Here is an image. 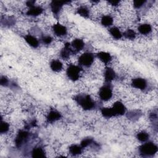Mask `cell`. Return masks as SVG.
<instances>
[{"label":"cell","instance_id":"d6a6232c","mask_svg":"<svg viewBox=\"0 0 158 158\" xmlns=\"http://www.w3.org/2000/svg\"><path fill=\"white\" fill-rule=\"evenodd\" d=\"M0 83L3 86H7L9 84V80L4 76H1V80H0Z\"/></svg>","mask_w":158,"mask_h":158},{"label":"cell","instance_id":"52a82bcc","mask_svg":"<svg viewBox=\"0 0 158 158\" xmlns=\"http://www.w3.org/2000/svg\"><path fill=\"white\" fill-rule=\"evenodd\" d=\"M113 113L114 114V117L123 115L126 111V108L124 104L120 101L115 102L113 106L111 107Z\"/></svg>","mask_w":158,"mask_h":158},{"label":"cell","instance_id":"4fadbf2b","mask_svg":"<svg viewBox=\"0 0 158 158\" xmlns=\"http://www.w3.org/2000/svg\"><path fill=\"white\" fill-rule=\"evenodd\" d=\"M52 30L55 35L58 36H63L67 33L66 27L59 23H56L52 26Z\"/></svg>","mask_w":158,"mask_h":158},{"label":"cell","instance_id":"ffe728a7","mask_svg":"<svg viewBox=\"0 0 158 158\" xmlns=\"http://www.w3.org/2000/svg\"><path fill=\"white\" fill-rule=\"evenodd\" d=\"M63 67L62 63L59 60H52L50 63V67L54 72H59Z\"/></svg>","mask_w":158,"mask_h":158},{"label":"cell","instance_id":"4316f807","mask_svg":"<svg viewBox=\"0 0 158 158\" xmlns=\"http://www.w3.org/2000/svg\"><path fill=\"white\" fill-rule=\"evenodd\" d=\"M122 36H123L125 38L128 40H134L136 37V33L134 30L131 29H128L123 34Z\"/></svg>","mask_w":158,"mask_h":158},{"label":"cell","instance_id":"44dd1931","mask_svg":"<svg viewBox=\"0 0 158 158\" xmlns=\"http://www.w3.org/2000/svg\"><path fill=\"white\" fill-rule=\"evenodd\" d=\"M109 33H110V35L114 38H115L116 40L120 39L122 37V33H121L120 30L116 27H114L110 28L109 29Z\"/></svg>","mask_w":158,"mask_h":158},{"label":"cell","instance_id":"4dcf8cb0","mask_svg":"<svg viewBox=\"0 0 158 158\" xmlns=\"http://www.w3.org/2000/svg\"><path fill=\"white\" fill-rule=\"evenodd\" d=\"M41 41L43 44H49L52 41V38L51 36L47 35V36H43L41 38Z\"/></svg>","mask_w":158,"mask_h":158},{"label":"cell","instance_id":"e575fe53","mask_svg":"<svg viewBox=\"0 0 158 158\" xmlns=\"http://www.w3.org/2000/svg\"><path fill=\"white\" fill-rule=\"evenodd\" d=\"M27 6H28V7H31V6H34L35 4V1H28L27 2Z\"/></svg>","mask_w":158,"mask_h":158},{"label":"cell","instance_id":"e0dca14e","mask_svg":"<svg viewBox=\"0 0 158 158\" xmlns=\"http://www.w3.org/2000/svg\"><path fill=\"white\" fill-rule=\"evenodd\" d=\"M25 41L32 48H36L39 46L38 40L33 36L31 35H27L24 36Z\"/></svg>","mask_w":158,"mask_h":158},{"label":"cell","instance_id":"277c9868","mask_svg":"<svg viewBox=\"0 0 158 158\" xmlns=\"http://www.w3.org/2000/svg\"><path fill=\"white\" fill-rule=\"evenodd\" d=\"M81 67L75 65L70 64L67 69L66 74L68 78L72 81H77L80 77Z\"/></svg>","mask_w":158,"mask_h":158},{"label":"cell","instance_id":"d6986e66","mask_svg":"<svg viewBox=\"0 0 158 158\" xmlns=\"http://www.w3.org/2000/svg\"><path fill=\"white\" fill-rule=\"evenodd\" d=\"M138 30L142 35H147L152 31V27L148 23H143L138 27Z\"/></svg>","mask_w":158,"mask_h":158},{"label":"cell","instance_id":"8fae6325","mask_svg":"<svg viewBox=\"0 0 158 158\" xmlns=\"http://www.w3.org/2000/svg\"><path fill=\"white\" fill-rule=\"evenodd\" d=\"M131 85L133 88L143 90L147 87V81L144 78H136L132 80Z\"/></svg>","mask_w":158,"mask_h":158},{"label":"cell","instance_id":"2e32d148","mask_svg":"<svg viewBox=\"0 0 158 158\" xmlns=\"http://www.w3.org/2000/svg\"><path fill=\"white\" fill-rule=\"evenodd\" d=\"M97 57L99 59L105 64H107L109 63L112 60V57L110 54L108 52L101 51L97 54Z\"/></svg>","mask_w":158,"mask_h":158},{"label":"cell","instance_id":"7402d4cb","mask_svg":"<svg viewBox=\"0 0 158 158\" xmlns=\"http://www.w3.org/2000/svg\"><path fill=\"white\" fill-rule=\"evenodd\" d=\"M82 148L81 146L77 144H72L69 147V152L73 156L80 154L82 152Z\"/></svg>","mask_w":158,"mask_h":158},{"label":"cell","instance_id":"ba28073f","mask_svg":"<svg viewBox=\"0 0 158 158\" xmlns=\"http://www.w3.org/2000/svg\"><path fill=\"white\" fill-rule=\"evenodd\" d=\"M69 1H52L51 2L50 6H51V10L54 14V15H55L56 17H57L60 12V10H61L62 6L65 4H67L69 3Z\"/></svg>","mask_w":158,"mask_h":158},{"label":"cell","instance_id":"f1b7e54d","mask_svg":"<svg viewBox=\"0 0 158 158\" xmlns=\"http://www.w3.org/2000/svg\"><path fill=\"white\" fill-rule=\"evenodd\" d=\"M94 143V139L92 138L88 137V138H84L81 141L80 146H81V147L82 148H85L88 147V146H90V145L93 144Z\"/></svg>","mask_w":158,"mask_h":158},{"label":"cell","instance_id":"5b68a950","mask_svg":"<svg viewBox=\"0 0 158 158\" xmlns=\"http://www.w3.org/2000/svg\"><path fill=\"white\" fill-rule=\"evenodd\" d=\"M94 56L93 53L85 52L78 57V64L80 66L89 67L93 63Z\"/></svg>","mask_w":158,"mask_h":158},{"label":"cell","instance_id":"1f68e13d","mask_svg":"<svg viewBox=\"0 0 158 158\" xmlns=\"http://www.w3.org/2000/svg\"><path fill=\"white\" fill-rule=\"evenodd\" d=\"M146 1H139V0H135L133 1V6L136 9H139L141 7H142L144 3L146 2Z\"/></svg>","mask_w":158,"mask_h":158},{"label":"cell","instance_id":"7c38bea8","mask_svg":"<svg viewBox=\"0 0 158 158\" xmlns=\"http://www.w3.org/2000/svg\"><path fill=\"white\" fill-rule=\"evenodd\" d=\"M61 114L56 110H51L48 114L46 117V121L49 123H52L61 118Z\"/></svg>","mask_w":158,"mask_h":158},{"label":"cell","instance_id":"cb8c5ba5","mask_svg":"<svg viewBox=\"0 0 158 158\" xmlns=\"http://www.w3.org/2000/svg\"><path fill=\"white\" fill-rule=\"evenodd\" d=\"M101 112L103 117L106 118H111L114 117V114L113 113V111L111 108H108V107H102L101 109Z\"/></svg>","mask_w":158,"mask_h":158},{"label":"cell","instance_id":"30bf717a","mask_svg":"<svg viewBox=\"0 0 158 158\" xmlns=\"http://www.w3.org/2000/svg\"><path fill=\"white\" fill-rule=\"evenodd\" d=\"M70 45L73 51L74 54H75L83 49L85 46V43L80 38H77L72 41V42L70 43Z\"/></svg>","mask_w":158,"mask_h":158},{"label":"cell","instance_id":"5bb4252c","mask_svg":"<svg viewBox=\"0 0 158 158\" xmlns=\"http://www.w3.org/2000/svg\"><path fill=\"white\" fill-rule=\"evenodd\" d=\"M104 75L106 83H110L116 78V74L114 70L112 68L109 67L105 69Z\"/></svg>","mask_w":158,"mask_h":158},{"label":"cell","instance_id":"836d02e7","mask_svg":"<svg viewBox=\"0 0 158 158\" xmlns=\"http://www.w3.org/2000/svg\"><path fill=\"white\" fill-rule=\"evenodd\" d=\"M108 2H109V4H110L111 5L114 6H118V4L120 3V1H113V0H112V1H108Z\"/></svg>","mask_w":158,"mask_h":158},{"label":"cell","instance_id":"ac0fdd59","mask_svg":"<svg viewBox=\"0 0 158 158\" xmlns=\"http://www.w3.org/2000/svg\"><path fill=\"white\" fill-rule=\"evenodd\" d=\"M31 156L33 157H36V158L44 157L46 156L44 150L41 147L34 148L31 152Z\"/></svg>","mask_w":158,"mask_h":158},{"label":"cell","instance_id":"9a60e30c","mask_svg":"<svg viewBox=\"0 0 158 158\" xmlns=\"http://www.w3.org/2000/svg\"><path fill=\"white\" fill-rule=\"evenodd\" d=\"M43 12V9L39 6H33L29 7V9L27 12V15L30 16H38L42 14Z\"/></svg>","mask_w":158,"mask_h":158},{"label":"cell","instance_id":"83f0119b","mask_svg":"<svg viewBox=\"0 0 158 158\" xmlns=\"http://www.w3.org/2000/svg\"><path fill=\"white\" fill-rule=\"evenodd\" d=\"M141 115V113L139 110H131L129 112L127 113V117L130 119L135 120V119H138Z\"/></svg>","mask_w":158,"mask_h":158},{"label":"cell","instance_id":"3957f363","mask_svg":"<svg viewBox=\"0 0 158 158\" xmlns=\"http://www.w3.org/2000/svg\"><path fill=\"white\" fill-rule=\"evenodd\" d=\"M99 96L102 101H107L112 96V88L110 83H106L99 91Z\"/></svg>","mask_w":158,"mask_h":158},{"label":"cell","instance_id":"484cf974","mask_svg":"<svg viewBox=\"0 0 158 158\" xmlns=\"http://www.w3.org/2000/svg\"><path fill=\"white\" fill-rule=\"evenodd\" d=\"M136 138L141 142H146L149 138V135L147 132L142 131L137 133Z\"/></svg>","mask_w":158,"mask_h":158},{"label":"cell","instance_id":"6da1fadb","mask_svg":"<svg viewBox=\"0 0 158 158\" xmlns=\"http://www.w3.org/2000/svg\"><path fill=\"white\" fill-rule=\"evenodd\" d=\"M74 100L85 110L93 109L96 107L95 102L91 99L89 95L86 94H79L74 97Z\"/></svg>","mask_w":158,"mask_h":158},{"label":"cell","instance_id":"f546056e","mask_svg":"<svg viewBox=\"0 0 158 158\" xmlns=\"http://www.w3.org/2000/svg\"><path fill=\"white\" fill-rule=\"evenodd\" d=\"M9 130V125L6 122L1 120L0 125V133L3 134L7 133Z\"/></svg>","mask_w":158,"mask_h":158},{"label":"cell","instance_id":"603a6c76","mask_svg":"<svg viewBox=\"0 0 158 158\" xmlns=\"http://www.w3.org/2000/svg\"><path fill=\"white\" fill-rule=\"evenodd\" d=\"M113 20H114L113 18L110 15H106L102 16V17L101 18V22L103 26L109 27L112 24Z\"/></svg>","mask_w":158,"mask_h":158},{"label":"cell","instance_id":"9c48e42d","mask_svg":"<svg viewBox=\"0 0 158 158\" xmlns=\"http://www.w3.org/2000/svg\"><path fill=\"white\" fill-rule=\"evenodd\" d=\"M71 54H74V52L71 47L70 43H66L64 45V47L61 49L60 52V56L64 60H67L69 58Z\"/></svg>","mask_w":158,"mask_h":158},{"label":"cell","instance_id":"d4e9b609","mask_svg":"<svg viewBox=\"0 0 158 158\" xmlns=\"http://www.w3.org/2000/svg\"><path fill=\"white\" fill-rule=\"evenodd\" d=\"M77 13L81 15L83 17L85 18H88L89 17V12L88 9L83 6H81L80 7H79L77 9Z\"/></svg>","mask_w":158,"mask_h":158},{"label":"cell","instance_id":"7a4b0ae2","mask_svg":"<svg viewBox=\"0 0 158 158\" xmlns=\"http://www.w3.org/2000/svg\"><path fill=\"white\" fill-rule=\"evenodd\" d=\"M158 148L152 142H146L139 147V152L143 157H149L157 153Z\"/></svg>","mask_w":158,"mask_h":158},{"label":"cell","instance_id":"8992f818","mask_svg":"<svg viewBox=\"0 0 158 158\" xmlns=\"http://www.w3.org/2000/svg\"><path fill=\"white\" fill-rule=\"evenodd\" d=\"M29 137V133L26 130H20L17 133L15 139V146L17 148H21L25 143H26Z\"/></svg>","mask_w":158,"mask_h":158}]
</instances>
